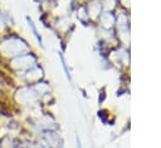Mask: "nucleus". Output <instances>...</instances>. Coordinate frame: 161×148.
Here are the masks:
<instances>
[{
    "mask_svg": "<svg viewBox=\"0 0 161 148\" xmlns=\"http://www.w3.org/2000/svg\"><path fill=\"white\" fill-rule=\"evenodd\" d=\"M25 50H27V43L17 35H10L5 38L3 42H0V55H3L8 59H13L15 57L25 54L24 53Z\"/></svg>",
    "mask_w": 161,
    "mask_h": 148,
    "instance_id": "f257e3e1",
    "label": "nucleus"
},
{
    "mask_svg": "<svg viewBox=\"0 0 161 148\" xmlns=\"http://www.w3.org/2000/svg\"><path fill=\"white\" fill-rule=\"evenodd\" d=\"M27 20H28V23H29V27H30V29H32V32H33V34H34V37H35V39L38 40V43H39V45H40V47H43V39H42V37H40V34L38 33V30H37V28H35V25H34V23H33V20H32L30 18H27Z\"/></svg>",
    "mask_w": 161,
    "mask_h": 148,
    "instance_id": "f03ea898",
    "label": "nucleus"
},
{
    "mask_svg": "<svg viewBox=\"0 0 161 148\" xmlns=\"http://www.w3.org/2000/svg\"><path fill=\"white\" fill-rule=\"evenodd\" d=\"M59 58H60L62 65H63V68H64V72H65V76H67V78H68L69 81H70V73H69V70H68V68H67V64H65V60H64L63 55H59Z\"/></svg>",
    "mask_w": 161,
    "mask_h": 148,
    "instance_id": "7ed1b4c3",
    "label": "nucleus"
},
{
    "mask_svg": "<svg viewBox=\"0 0 161 148\" xmlns=\"http://www.w3.org/2000/svg\"><path fill=\"white\" fill-rule=\"evenodd\" d=\"M77 144H78V148H82V144H80V141L77 138Z\"/></svg>",
    "mask_w": 161,
    "mask_h": 148,
    "instance_id": "20e7f679",
    "label": "nucleus"
}]
</instances>
